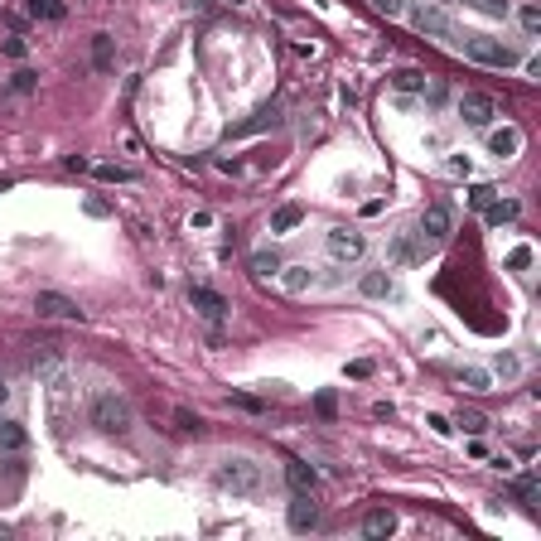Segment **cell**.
I'll use <instances>...</instances> for the list:
<instances>
[{
  "instance_id": "cell-38",
  "label": "cell",
  "mask_w": 541,
  "mask_h": 541,
  "mask_svg": "<svg viewBox=\"0 0 541 541\" xmlns=\"http://www.w3.org/2000/svg\"><path fill=\"white\" fill-rule=\"evenodd\" d=\"M450 174H464V179H469V174H474V160H469V155H450Z\"/></svg>"
},
{
  "instance_id": "cell-11",
  "label": "cell",
  "mask_w": 541,
  "mask_h": 541,
  "mask_svg": "<svg viewBox=\"0 0 541 541\" xmlns=\"http://www.w3.org/2000/svg\"><path fill=\"white\" fill-rule=\"evenodd\" d=\"M426 251H435V246H426L416 232H397V242H392V261H397V266H416V261H426Z\"/></svg>"
},
{
  "instance_id": "cell-16",
  "label": "cell",
  "mask_w": 541,
  "mask_h": 541,
  "mask_svg": "<svg viewBox=\"0 0 541 541\" xmlns=\"http://www.w3.org/2000/svg\"><path fill=\"white\" fill-rule=\"evenodd\" d=\"M280 285H285L290 295H304V290L319 285V275H314L309 266H280Z\"/></svg>"
},
{
  "instance_id": "cell-27",
  "label": "cell",
  "mask_w": 541,
  "mask_h": 541,
  "mask_svg": "<svg viewBox=\"0 0 541 541\" xmlns=\"http://www.w3.org/2000/svg\"><path fill=\"white\" fill-rule=\"evenodd\" d=\"M469 10H479V15H493V20H508L513 15V0H464Z\"/></svg>"
},
{
  "instance_id": "cell-18",
  "label": "cell",
  "mask_w": 541,
  "mask_h": 541,
  "mask_svg": "<svg viewBox=\"0 0 541 541\" xmlns=\"http://www.w3.org/2000/svg\"><path fill=\"white\" fill-rule=\"evenodd\" d=\"M517 213H522V203H517V198H493V203L484 208L488 227H503V222H513Z\"/></svg>"
},
{
  "instance_id": "cell-39",
  "label": "cell",
  "mask_w": 541,
  "mask_h": 541,
  "mask_svg": "<svg viewBox=\"0 0 541 541\" xmlns=\"http://www.w3.org/2000/svg\"><path fill=\"white\" fill-rule=\"evenodd\" d=\"M0 49H5V54H10V58H25V54H29V44H25V39H20V34H10V39L0 44Z\"/></svg>"
},
{
  "instance_id": "cell-37",
  "label": "cell",
  "mask_w": 541,
  "mask_h": 541,
  "mask_svg": "<svg viewBox=\"0 0 541 541\" xmlns=\"http://www.w3.org/2000/svg\"><path fill=\"white\" fill-rule=\"evenodd\" d=\"M513 493L522 498V503H532V498H537V479H532V474H527V479H517V484H513Z\"/></svg>"
},
{
  "instance_id": "cell-23",
  "label": "cell",
  "mask_w": 541,
  "mask_h": 541,
  "mask_svg": "<svg viewBox=\"0 0 541 541\" xmlns=\"http://www.w3.org/2000/svg\"><path fill=\"white\" fill-rule=\"evenodd\" d=\"M25 10L34 15V20H63V15H68L63 0H25Z\"/></svg>"
},
{
  "instance_id": "cell-10",
  "label": "cell",
  "mask_w": 541,
  "mask_h": 541,
  "mask_svg": "<svg viewBox=\"0 0 541 541\" xmlns=\"http://www.w3.org/2000/svg\"><path fill=\"white\" fill-rule=\"evenodd\" d=\"M34 309H39V319H82V309L68 295H58V290H39Z\"/></svg>"
},
{
  "instance_id": "cell-1",
  "label": "cell",
  "mask_w": 541,
  "mask_h": 541,
  "mask_svg": "<svg viewBox=\"0 0 541 541\" xmlns=\"http://www.w3.org/2000/svg\"><path fill=\"white\" fill-rule=\"evenodd\" d=\"M450 44H460L464 54L474 58V63H484V68H517V63H522V49L503 44V39L488 34V29H455Z\"/></svg>"
},
{
  "instance_id": "cell-13",
  "label": "cell",
  "mask_w": 541,
  "mask_h": 541,
  "mask_svg": "<svg viewBox=\"0 0 541 541\" xmlns=\"http://www.w3.org/2000/svg\"><path fill=\"white\" fill-rule=\"evenodd\" d=\"M513 20H517V29H522V39H527V44H532V39H541V10H537V0L513 5Z\"/></svg>"
},
{
  "instance_id": "cell-44",
  "label": "cell",
  "mask_w": 541,
  "mask_h": 541,
  "mask_svg": "<svg viewBox=\"0 0 541 541\" xmlns=\"http://www.w3.org/2000/svg\"><path fill=\"white\" fill-rule=\"evenodd\" d=\"M0 402H5V382H0Z\"/></svg>"
},
{
  "instance_id": "cell-29",
  "label": "cell",
  "mask_w": 541,
  "mask_h": 541,
  "mask_svg": "<svg viewBox=\"0 0 541 541\" xmlns=\"http://www.w3.org/2000/svg\"><path fill=\"white\" fill-rule=\"evenodd\" d=\"M421 92H426V107H445V102H450V87H445L440 78H426Z\"/></svg>"
},
{
  "instance_id": "cell-8",
  "label": "cell",
  "mask_w": 541,
  "mask_h": 541,
  "mask_svg": "<svg viewBox=\"0 0 541 541\" xmlns=\"http://www.w3.org/2000/svg\"><path fill=\"white\" fill-rule=\"evenodd\" d=\"M285 522H290V532H314V527H319V503H314V493H295Z\"/></svg>"
},
{
  "instance_id": "cell-26",
  "label": "cell",
  "mask_w": 541,
  "mask_h": 541,
  "mask_svg": "<svg viewBox=\"0 0 541 541\" xmlns=\"http://www.w3.org/2000/svg\"><path fill=\"white\" fill-rule=\"evenodd\" d=\"M34 372L39 377H58V348L54 343H44V348L34 353Z\"/></svg>"
},
{
  "instance_id": "cell-17",
  "label": "cell",
  "mask_w": 541,
  "mask_h": 541,
  "mask_svg": "<svg viewBox=\"0 0 541 541\" xmlns=\"http://www.w3.org/2000/svg\"><path fill=\"white\" fill-rule=\"evenodd\" d=\"M358 290H363L368 300H387V295H392V275H387V270H363Z\"/></svg>"
},
{
  "instance_id": "cell-4",
  "label": "cell",
  "mask_w": 541,
  "mask_h": 541,
  "mask_svg": "<svg viewBox=\"0 0 541 541\" xmlns=\"http://www.w3.org/2000/svg\"><path fill=\"white\" fill-rule=\"evenodd\" d=\"M411 25H416V34H426V39H445V44H450V34H455V15H450L445 0H416Z\"/></svg>"
},
{
  "instance_id": "cell-31",
  "label": "cell",
  "mask_w": 541,
  "mask_h": 541,
  "mask_svg": "<svg viewBox=\"0 0 541 541\" xmlns=\"http://www.w3.org/2000/svg\"><path fill=\"white\" fill-rule=\"evenodd\" d=\"M34 87H39V73H34V68H20V73L10 78V92H34Z\"/></svg>"
},
{
  "instance_id": "cell-33",
  "label": "cell",
  "mask_w": 541,
  "mask_h": 541,
  "mask_svg": "<svg viewBox=\"0 0 541 541\" xmlns=\"http://www.w3.org/2000/svg\"><path fill=\"white\" fill-rule=\"evenodd\" d=\"M493 198H498V189H493V184H474V193H469V203H474L479 213H484V208L493 203Z\"/></svg>"
},
{
  "instance_id": "cell-40",
  "label": "cell",
  "mask_w": 541,
  "mask_h": 541,
  "mask_svg": "<svg viewBox=\"0 0 541 541\" xmlns=\"http://www.w3.org/2000/svg\"><path fill=\"white\" fill-rule=\"evenodd\" d=\"M508 266H513V270H522V266H532V246H517L513 256H508Z\"/></svg>"
},
{
  "instance_id": "cell-36",
  "label": "cell",
  "mask_w": 541,
  "mask_h": 541,
  "mask_svg": "<svg viewBox=\"0 0 541 541\" xmlns=\"http://www.w3.org/2000/svg\"><path fill=\"white\" fill-rule=\"evenodd\" d=\"M314 411H319L324 421H334V411H338V397H334V392H319V397H314Z\"/></svg>"
},
{
  "instance_id": "cell-41",
  "label": "cell",
  "mask_w": 541,
  "mask_h": 541,
  "mask_svg": "<svg viewBox=\"0 0 541 541\" xmlns=\"http://www.w3.org/2000/svg\"><path fill=\"white\" fill-rule=\"evenodd\" d=\"M232 402L242 406V411H266V402H256V397H242V392H232Z\"/></svg>"
},
{
  "instance_id": "cell-30",
  "label": "cell",
  "mask_w": 541,
  "mask_h": 541,
  "mask_svg": "<svg viewBox=\"0 0 541 541\" xmlns=\"http://www.w3.org/2000/svg\"><path fill=\"white\" fill-rule=\"evenodd\" d=\"M455 426H464L469 435H484L488 431V416H479V411H460V416H455Z\"/></svg>"
},
{
  "instance_id": "cell-7",
  "label": "cell",
  "mask_w": 541,
  "mask_h": 541,
  "mask_svg": "<svg viewBox=\"0 0 541 541\" xmlns=\"http://www.w3.org/2000/svg\"><path fill=\"white\" fill-rule=\"evenodd\" d=\"M460 121L464 126H474V131H488L493 126V116H498V107H493V97L488 92H460Z\"/></svg>"
},
{
  "instance_id": "cell-24",
  "label": "cell",
  "mask_w": 541,
  "mask_h": 541,
  "mask_svg": "<svg viewBox=\"0 0 541 541\" xmlns=\"http://www.w3.org/2000/svg\"><path fill=\"white\" fill-rule=\"evenodd\" d=\"M392 87H397V92H421V87H426V73H421V68H397V73H392Z\"/></svg>"
},
{
  "instance_id": "cell-9",
  "label": "cell",
  "mask_w": 541,
  "mask_h": 541,
  "mask_svg": "<svg viewBox=\"0 0 541 541\" xmlns=\"http://www.w3.org/2000/svg\"><path fill=\"white\" fill-rule=\"evenodd\" d=\"M189 304L203 314V319H213V324H217V319H227V309H232V304L217 295L213 285H189Z\"/></svg>"
},
{
  "instance_id": "cell-15",
  "label": "cell",
  "mask_w": 541,
  "mask_h": 541,
  "mask_svg": "<svg viewBox=\"0 0 541 541\" xmlns=\"http://www.w3.org/2000/svg\"><path fill=\"white\" fill-rule=\"evenodd\" d=\"M29 450V431L20 421H0V455H25Z\"/></svg>"
},
{
  "instance_id": "cell-12",
  "label": "cell",
  "mask_w": 541,
  "mask_h": 541,
  "mask_svg": "<svg viewBox=\"0 0 541 541\" xmlns=\"http://www.w3.org/2000/svg\"><path fill=\"white\" fill-rule=\"evenodd\" d=\"M488 150H493L498 160H513L517 150H522V131H517V126H503V131H488Z\"/></svg>"
},
{
  "instance_id": "cell-22",
  "label": "cell",
  "mask_w": 541,
  "mask_h": 541,
  "mask_svg": "<svg viewBox=\"0 0 541 541\" xmlns=\"http://www.w3.org/2000/svg\"><path fill=\"white\" fill-rule=\"evenodd\" d=\"M251 275H256V280L280 275V256H275V251H266V246H261V251H251Z\"/></svg>"
},
{
  "instance_id": "cell-28",
  "label": "cell",
  "mask_w": 541,
  "mask_h": 541,
  "mask_svg": "<svg viewBox=\"0 0 541 541\" xmlns=\"http://www.w3.org/2000/svg\"><path fill=\"white\" fill-rule=\"evenodd\" d=\"M92 68H97V73H111V34H97V39H92Z\"/></svg>"
},
{
  "instance_id": "cell-25",
  "label": "cell",
  "mask_w": 541,
  "mask_h": 541,
  "mask_svg": "<svg viewBox=\"0 0 541 541\" xmlns=\"http://www.w3.org/2000/svg\"><path fill=\"white\" fill-rule=\"evenodd\" d=\"M92 174L102 184H135V169H121V164H92Z\"/></svg>"
},
{
  "instance_id": "cell-34",
  "label": "cell",
  "mask_w": 541,
  "mask_h": 541,
  "mask_svg": "<svg viewBox=\"0 0 541 541\" xmlns=\"http://www.w3.org/2000/svg\"><path fill=\"white\" fill-rule=\"evenodd\" d=\"M460 382L469 387V392H488V372H479V368H464Z\"/></svg>"
},
{
  "instance_id": "cell-5",
  "label": "cell",
  "mask_w": 541,
  "mask_h": 541,
  "mask_svg": "<svg viewBox=\"0 0 541 541\" xmlns=\"http://www.w3.org/2000/svg\"><path fill=\"white\" fill-rule=\"evenodd\" d=\"M450 232H455V213H450V203H431L421 222H416V237L426 246H445L450 242Z\"/></svg>"
},
{
  "instance_id": "cell-2",
  "label": "cell",
  "mask_w": 541,
  "mask_h": 541,
  "mask_svg": "<svg viewBox=\"0 0 541 541\" xmlns=\"http://www.w3.org/2000/svg\"><path fill=\"white\" fill-rule=\"evenodd\" d=\"M217 488H227L237 498H256V493H266V469L246 455H227L217 464Z\"/></svg>"
},
{
  "instance_id": "cell-6",
  "label": "cell",
  "mask_w": 541,
  "mask_h": 541,
  "mask_svg": "<svg viewBox=\"0 0 541 541\" xmlns=\"http://www.w3.org/2000/svg\"><path fill=\"white\" fill-rule=\"evenodd\" d=\"M324 246H329V256H334V261H343V266H358V261L368 256V237H363V232H353V227H329Z\"/></svg>"
},
{
  "instance_id": "cell-20",
  "label": "cell",
  "mask_w": 541,
  "mask_h": 541,
  "mask_svg": "<svg viewBox=\"0 0 541 541\" xmlns=\"http://www.w3.org/2000/svg\"><path fill=\"white\" fill-rule=\"evenodd\" d=\"M363 532H368V537H392V532H397V517L387 513V508H372V513L363 517Z\"/></svg>"
},
{
  "instance_id": "cell-14",
  "label": "cell",
  "mask_w": 541,
  "mask_h": 541,
  "mask_svg": "<svg viewBox=\"0 0 541 541\" xmlns=\"http://www.w3.org/2000/svg\"><path fill=\"white\" fill-rule=\"evenodd\" d=\"M285 484L295 488V493H314V488H319V474L304 460H285Z\"/></svg>"
},
{
  "instance_id": "cell-35",
  "label": "cell",
  "mask_w": 541,
  "mask_h": 541,
  "mask_svg": "<svg viewBox=\"0 0 541 541\" xmlns=\"http://www.w3.org/2000/svg\"><path fill=\"white\" fill-rule=\"evenodd\" d=\"M377 15H387V20H397V15H406V0H368Z\"/></svg>"
},
{
  "instance_id": "cell-32",
  "label": "cell",
  "mask_w": 541,
  "mask_h": 541,
  "mask_svg": "<svg viewBox=\"0 0 541 541\" xmlns=\"http://www.w3.org/2000/svg\"><path fill=\"white\" fill-rule=\"evenodd\" d=\"M493 372H498V377H517V372H522V363H517L513 353H498V358H493Z\"/></svg>"
},
{
  "instance_id": "cell-3",
  "label": "cell",
  "mask_w": 541,
  "mask_h": 541,
  "mask_svg": "<svg viewBox=\"0 0 541 541\" xmlns=\"http://www.w3.org/2000/svg\"><path fill=\"white\" fill-rule=\"evenodd\" d=\"M87 416H92V426H97L102 435H126L131 431V406L121 402L116 392H97Z\"/></svg>"
},
{
  "instance_id": "cell-19",
  "label": "cell",
  "mask_w": 541,
  "mask_h": 541,
  "mask_svg": "<svg viewBox=\"0 0 541 541\" xmlns=\"http://www.w3.org/2000/svg\"><path fill=\"white\" fill-rule=\"evenodd\" d=\"M266 126H280V107H261L251 121H242V126H232V135L242 140V135H251V131H266Z\"/></svg>"
},
{
  "instance_id": "cell-43",
  "label": "cell",
  "mask_w": 541,
  "mask_h": 541,
  "mask_svg": "<svg viewBox=\"0 0 541 541\" xmlns=\"http://www.w3.org/2000/svg\"><path fill=\"white\" fill-rule=\"evenodd\" d=\"M179 426H184V431H193V435H198V426H203V421H198V416H189V411H179Z\"/></svg>"
},
{
  "instance_id": "cell-42",
  "label": "cell",
  "mask_w": 541,
  "mask_h": 541,
  "mask_svg": "<svg viewBox=\"0 0 541 541\" xmlns=\"http://www.w3.org/2000/svg\"><path fill=\"white\" fill-rule=\"evenodd\" d=\"M348 377H372V363H348Z\"/></svg>"
},
{
  "instance_id": "cell-21",
  "label": "cell",
  "mask_w": 541,
  "mask_h": 541,
  "mask_svg": "<svg viewBox=\"0 0 541 541\" xmlns=\"http://www.w3.org/2000/svg\"><path fill=\"white\" fill-rule=\"evenodd\" d=\"M300 222H304V208H300V203H285V208L270 213V232H295Z\"/></svg>"
}]
</instances>
